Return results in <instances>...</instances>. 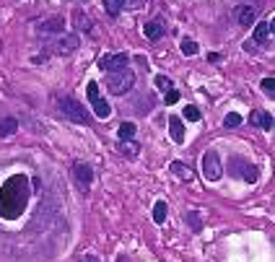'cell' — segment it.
Wrapping results in <instances>:
<instances>
[{
	"label": "cell",
	"mask_w": 275,
	"mask_h": 262,
	"mask_svg": "<svg viewBox=\"0 0 275 262\" xmlns=\"http://www.w3.org/2000/svg\"><path fill=\"white\" fill-rule=\"evenodd\" d=\"M73 174H75V179H78L81 187L88 190L91 179H94V169H91L88 164H75V166H73Z\"/></svg>",
	"instance_id": "52a82bcc"
},
{
	"label": "cell",
	"mask_w": 275,
	"mask_h": 262,
	"mask_svg": "<svg viewBox=\"0 0 275 262\" xmlns=\"http://www.w3.org/2000/svg\"><path fill=\"white\" fill-rule=\"evenodd\" d=\"M234 16H236V21L241 24V26H249V24H254V8L252 6H236V11H234Z\"/></svg>",
	"instance_id": "30bf717a"
},
{
	"label": "cell",
	"mask_w": 275,
	"mask_h": 262,
	"mask_svg": "<svg viewBox=\"0 0 275 262\" xmlns=\"http://www.w3.org/2000/svg\"><path fill=\"white\" fill-rule=\"evenodd\" d=\"M164 101H166V104H177V101H179V91L169 88V91L164 94Z\"/></svg>",
	"instance_id": "484cf974"
},
{
	"label": "cell",
	"mask_w": 275,
	"mask_h": 262,
	"mask_svg": "<svg viewBox=\"0 0 275 262\" xmlns=\"http://www.w3.org/2000/svg\"><path fill=\"white\" fill-rule=\"evenodd\" d=\"M223 125H226V127H236V125H241V114H236V112H231V114H226V119H223Z\"/></svg>",
	"instance_id": "603a6c76"
},
{
	"label": "cell",
	"mask_w": 275,
	"mask_h": 262,
	"mask_svg": "<svg viewBox=\"0 0 275 262\" xmlns=\"http://www.w3.org/2000/svg\"><path fill=\"white\" fill-rule=\"evenodd\" d=\"M75 26L83 29V32H91V26H94V24H91V19L83 16V13H75Z\"/></svg>",
	"instance_id": "44dd1931"
},
{
	"label": "cell",
	"mask_w": 275,
	"mask_h": 262,
	"mask_svg": "<svg viewBox=\"0 0 275 262\" xmlns=\"http://www.w3.org/2000/svg\"><path fill=\"white\" fill-rule=\"evenodd\" d=\"M262 91L272 96V91H275V81H272V78H265V81H262Z\"/></svg>",
	"instance_id": "f1b7e54d"
},
{
	"label": "cell",
	"mask_w": 275,
	"mask_h": 262,
	"mask_svg": "<svg viewBox=\"0 0 275 262\" xmlns=\"http://www.w3.org/2000/svg\"><path fill=\"white\" fill-rule=\"evenodd\" d=\"M132 135H135V125L132 122H125V125L119 127V138L122 141H132Z\"/></svg>",
	"instance_id": "ffe728a7"
},
{
	"label": "cell",
	"mask_w": 275,
	"mask_h": 262,
	"mask_svg": "<svg viewBox=\"0 0 275 262\" xmlns=\"http://www.w3.org/2000/svg\"><path fill=\"white\" fill-rule=\"evenodd\" d=\"M154 221L156 223H164L166 221V203H164V200H159V203L154 205Z\"/></svg>",
	"instance_id": "d6986e66"
},
{
	"label": "cell",
	"mask_w": 275,
	"mask_h": 262,
	"mask_svg": "<svg viewBox=\"0 0 275 262\" xmlns=\"http://www.w3.org/2000/svg\"><path fill=\"white\" fill-rule=\"evenodd\" d=\"M119 151L125 153V156H130V159H135L138 153H141V148H138L135 141H119Z\"/></svg>",
	"instance_id": "e0dca14e"
},
{
	"label": "cell",
	"mask_w": 275,
	"mask_h": 262,
	"mask_svg": "<svg viewBox=\"0 0 275 262\" xmlns=\"http://www.w3.org/2000/svg\"><path fill=\"white\" fill-rule=\"evenodd\" d=\"M60 112H63L68 119H73V122H88V114L83 109V104L78 99H73V96L60 99Z\"/></svg>",
	"instance_id": "7a4b0ae2"
},
{
	"label": "cell",
	"mask_w": 275,
	"mask_h": 262,
	"mask_svg": "<svg viewBox=\"0 0 275 262\" xmlns=\"http://www.w3.org/2000/svg\"><path fill=\"white\" fill-rule=\"evenodd\" d=\"M117 262H130L127 257H117Z\"/></svg>",
	"instance_id": "4dcf8cb0"
},
{
	"label": "cell",
	"mask_w": 275,
	"mask_h": 262,
	"mask_svg": "<svg viewBox=\"0 0 275 262\" xmlns=\"http://www.w3.org/2000/svg\"><path fill=\"white\" fill-rule=\"evenodd\" d=\"M143 34H146L151 42H159V39L166 34L164 21H161V19H156V21H148V24H146V29H143Z\"/></svg>",
	"instance_id": "ba28073f"
},
{
	"label": "cell",
	"mask_w": 275,
	"mask_h": 262,
	"mask_svg": "<svg viewBox=\"0 0 275 262\" xmlns=\"http://www.w3.org/2000/svg\"><path fill=\"white\" fill-rule=\"evenodd\" d=\"M169 130H172L174 143H185V125H182L179 117H172V119H169Z\"/></svg>",
	"instance_id": "7c38bea8"
},
{
	"label": "cell",
	"mask_w": 275,
	"mask_h": 262,
	"mask_svg": "<svg viewBox=\"0 0 275 262\" xmlns=\"http://www.w3.org/2000/svg\"><path fill=\"white\" fill-rule=\"evenodd\" d=\"M249 122L252 125H257V127H262V130H272V114H267V112H252L249 114Z\"/></svg>",
	"instance_id": "8fae6325"
},
{
	"label": "cell",
	"mask_w": 275,
	"mask_h": 262,
	"mask_svg": "<svg viewBox=\"0 0 275 262\" xmlns=\"http://www.w3.org/2000/svg\"><path fill=\"white\" fill-rule=\"evenodd\" d=\"M83 262H99V257H94V254H88V257H86Z\"/></svg>",
	"instance_id": "f546056e"
},
{
	"label": "cell",
	"mask_w": 275,
	"mask_h": 262,
	"mask_svg": "<svg viewBox=\"0 0 275 262\" xmlns=\"http://www.w3.org/2000/svg\"><path fill=\"white\" fill-rule=\"evenodd\" d=\"M132 83H135V73L132 70H114V73H109L106 75V88L112 91V94H125V91H130L132 88Z\"/></svg>",
	"instance_id": "6da1fadb"
},
{
	"label": "cell",
	"mask_w": 275,
	"mask_h": 262,
	"mask_svg": "<svg viewBox=\"0 0 275 262\" xmlns=\"http://www.w3.org/2000/svg\"><path fill=\"white\" fill-rule=\"evenodd\" d=\"M187 221H190V226H192L195 231H200V228H203V223H200V215H197V213H187Z\"/></svg>",
	"instance_id": "d4e9b609"
},
{
	"label": "cell",
	"mask_w": 275,
	"mask_h": 262,
	"mask_svg": "<svg viewBox=\"0 0 275 262\" xmlns=\"http://www.w3.org/2000/svg\"><path fill=\"white\" fill-rule=\"evenodd\" d=\"M19 130V119L16 117H3L0 119V138H8Z\"/></svg>",
	"instance_id": "4fadbf2b"
},
{
	"label": "cell",
	"mask_w": 275,
	"mask_h": 262,
	"mask_svg": "<svg viewBox=\"0 0 275 262\" xmlns=\"http://www.w3.org/2000/svg\"><path fill=\"white\" fill-rule=\"evenodd\" d=\"M125 3H127V0H104V11L114 19V16H119V11H122Z\"/></svg>",
	"instance_id": "2e32d148"
},
{
	"label": "cell",
	"mask_w": 275,
	"mask_h": 262,
	"mask_svg": "<svg viewBox=\"0 0 275 262\" xmlns=\"http://www.w3.org/2000/svg\"><path fill=\"white\" fill-rule=\"evenodd\" d=\"M203 174L208 182H218L223 177V166H221V159L216 151H205L203 153Z\"/></svg>",
	"instance_id": "3957f363"
},
{
	"label": "cell",
	"mask_w": 275,
	"mask_h": 262,
	"mask_svg": "<svg viewBox=\"0 0 275 262\" xmlns=\"http://www.w3.org/2000/svg\"><path fill=\"white\" fill-rule=\"evenodd\" d=\"M231 172H234V174H239L244 182H249V184H252V182H257V177H259L257 166H249L247 161H241V159H239V161H234Z\"/></svg>",
	"instance_id": "8992f818"
},
{
	"label": "cell",
	"mask_w": 275,
	"mask_h": 262,
	"mask_svg": "<svg viewBox=\"0 0 275 262\" xmlns=\"http://www.w3.org/2000/svg\"><path fill=\"white\" fill-rule=\"evenodd\" d=\"M91 104H94V112H96V117H109V104H106L101 96H96V99L91 101Z\"/></svg>",
	"instance_id": "ac0fdd59"
},
{
	"label": "cell",
	"mask_w": 275,
	"mask_h": 262,
	"mask_svg": "<svg viewBox=\"0 0 275 262\" xmlns=\"http://www.w3.org/2000/svg\"><path fill=\"white\" fill-rule=\"evenodd\" d=\"M185 117L190 119V122H197V119H200V109H197V106H185Z\"/></svg>",
	"instance_id": "cb8c5ba5"
},
{
	"label": "cell",
	"mask_w": 275,
	"mask_h": 262,
	"mask_svg": "<svg viewBox=\"0 0 275 262\" xmlns=\"http://www.w3.org/2000/svg\"><path fill=\"white\" fill-rule=\"evenodd\" d=\"M197 50H200V47H197L195 39H185V42H182V52H185L187 57H190V55H197Z\"/></svg>",
	"instance_id": "7402d4cb"
},
{
	"label": "cell",
	"mask_w": 275,
	"mask_h": 262,
	"mask_svg": "<svg viewBox=\"0 0 275 262\" xmlns=\"http://www.w3.org/2000/svg\"><path fill=\"white\" fill-rule=\"evenodd\" d=\"M156 86H159L161 91H169V88H172V81L166 78V75H156Z\"/></svg>",
	"instance_id": "4316f807"
},
{
	"label": "cell",
	"mask_w": 275,
	"mask_h": 262,
	"mask_svg": "<svg viewBox=\"0 0 275 262\" xmlns=\"http://www.w3.org/2000/svg\"><path fill=\"white\" fill-rule=\"evenodd\" d=\"M39 32H42V34H44V32L60 34V32H63V19H52V21H44V24H39Z\"/></svg>",
	"instance_id": "9a60e30c"
},
{
	"label": "cell",
	"mask_w": 275,
	"mask_h": 262,
	"mask_svg": "<svg viewBox=\"0 0 275 262\" xmlns=\"http://www.w3.org/2000/svg\"><path fill=\"white\" fill-rule=\"evenodd\" d=\"M81 47V37L78 34H60V39L55 42V52L57 55H73Z\"/></svg>",
	"instance_id": "5b68a950"
},
{
	"label": "cell",
	"mask_w": 275,
	"mask_h": 262,
	"mask_svg": "<svg viewBox=\"0 0 275 262\" xmlns=\"http://www.w3.org/2000/svg\"><path fill=\"white\" fill-rule=\"evenodd\" d=\"M86 91H88V101H94V99L99 96V86H96L94 81H91V83H88V88H86Z\"/></svg>",
	"instance_id": "83f0119b"
},
{
	"label": "cell",
	"mask_w": 275,
	"mask_h": 262,
	"mask_svg": "<svg viewBox=\"0 0 275 262\" xmlns=\"http://www.w3.org/2000/svg\"><path fill=\"white\" fill-rule=\"evenodd\" d=\"M270 32H272V21H262V24H257V29H254V42H257V44L267 42Z\"/></svg>",
	"instance_id": "5bb4252c"
},
{
	"label": "cell",
	"mask_w": 275,
	"mask_h": 262,
	"mask_svg": "<svg viewBox=\"0 0 275 262\" xmlns=\"http://www.w3.org/2000/svg\"><path fill=\"white\" fill-rule=\"evenodd\" d=\"M172 174H174L179 182H192V179H195V172H192V166L182 164V161H174V164H172Z\"/></svg>",
	"instance_id": "9c48e42d"
},
{
	"label": "cell",
	"mask_w": 275,
	"mask_h": 262,
	"mask_svg": "<svg viewBox=\"0 0 275 262\" xmlns=\"http://www.w3.org/2000/svg\"><path fill=\"white\" fill-rule=\"evenodd\" d=\"M130 65V55L125 52H114V55H104L99 60V68L106 70V73H114V70H125Z\"/></svg>",
	"instance_id": "277c9868"
}]
</instances>
